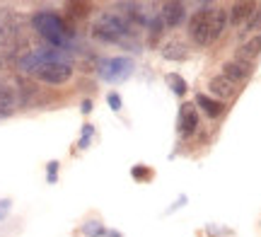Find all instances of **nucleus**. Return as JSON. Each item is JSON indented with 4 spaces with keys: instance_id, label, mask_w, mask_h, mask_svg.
<instances>
[{
    "instance_id": "obj_1",
    "label": "nucleus",
    "mask_w": 261,
    "mask_h": 237,
    "mask_svg": "<svg viewBox=\"0 0 261 237\" xmlns=\"http://www.w3.org/2000/svg\"><path fill=\"white\" fill-rule=\"evenodd\" d=\"M225 27H227V10L205 3L189 19V37L194 39L196 46H211L220 39Z\"/></svg>"
},
{
    "instance_id": "obj_2",
    "label": "nucleus",
    "mask_w": 261,
    "mask_h": 237,
    "mask_svg": "<svg viewBox=\"0 0 261 237\" xmlns=\"http://www.w3.org/2000/svg\"><path fill=\"white\" fill-rule=\"evenodd\" d=\"M32 27L37 29L39 34L46 39L54 48H63V51L68 48L70 37H73V32H68V27H65L63 17L56 15V12H51V10L37 12V15L32 17Z\"/></svg>"
},
{
    "instance_id": "obj_3",
    "label": "nucleus",
    "mask_w": 261,
    "mask_h": 237,
    "mask_svg": "<svg viewBox=\"0 0 261 237\" xmlns=\"http://www.w3.org/2000/svg\"><path fill=\"white\" fill-rule=\"evenodd\" d=\"M133 58L128 56H114V58H104L102 63H99V77H102L104 83H123V80H128L133 75Z\"/></svg>"
},
{
    "instance_id": "obj_4",
    "label": "nucleus",
    "mask_w": 261,
    "mask_h": 237,
    "mask_svg": "<svg viewBox=\"0 0 261 237\" xmlns=\"http://www.w3.org/2000/svg\"><path fill=\"white\" fill-rule=\"evenodd\" d=\"M58 61H65V51L63 48H34V51H29L24 56L19 58V68L24 70V73H34L39 66H44V63H58Z\"/></svg>"
},
{
    "instance_id": "obj_5",
    "label": "nucleus",
    "mask_w": 261,
    "mask_h": 237,
    "mask_svg": "<svg viewBox=\"0 0 261 237\" xmlns=\"http://www.w3.org/2000/svg\"><path fill=\"white\" fill-rule=\"evenodd\" d=\"M126 34H128V24L119 15H104L94 24V37L102 39V41H121Z\"/></svg>"
},
{
    "instance_id": "obj_6",
    "label": "nucleus",
    "mask_w": 261,
    "mask_h": 237,
    "mask_svg": "<svg viewBox=\"0 0 261 237\" xmlns=\"http://www.w3.org/2000/svg\"><path fill=\"white\" fill-rule=\"evenodd\" d=\"M32 75L39 77V80L46 83V85H63V83H68V80L73 77V66H70V63H63V61H58V63H44V66H39Z\"/></svg>"
},
{
    "instance_id": "obj_7",
    "label": "nucleus",
    "mask_w": 261,
    "mask_h": 237,
    "mask_svg": "<svg viewBox=\"0 0 261 237\" xmlns=\"http://www.w3.org/2000/svg\"><path fill=\"white\" fill-rule=\"evenodd\" d=\"M230 83L234 85H240V83H247L249 77H252V63H247V61H227L223 66V73Z\"/></svg>"
},
{
    "instance_id": "obj_8",
    "label": "nucleus",
    "mask_w": 261,
    "mask_h": 237,
    "mask_svg": "<svg viewBox=\"0 0 261 237\" xmlns=\"http://www.w3.org/2000/svg\"><path fill=\"white\" fill-rule=\"evenodd\" d=\"M254 12H256V3H249V0L234 3L232 10H227V22L234 27H242L244 22H249L254 17Z\"/></svg>"
},
{
    "instance_id": "obj_9",
    "label": "nucleus",
    "mask_w": 261,
    "mask_h": 237,
    "mask_svg": "<svg viewBox=\"0 0 261 237\" xmlns=\"http://www.w3.org/2000/svg\"><path fill=\"white\" fill-rule=\"evenodd\" d=\"M177 128L181 136H191L198 128V112L194 104H181L179 107V123Z\"/></svg>"
},
{
    "instance_id": "obj_10",
    "label": "nucleus",
    "mask_w": 261,
    "mask_h": 237,
    "mask_svg": "<svg viewBox=\"0 0 261 237\" xmlns=\"http://www.w3.org/2000/svg\"><path fill=\"white\" fill-rule=\"evenodd\" d=\"M208 90L218 97V102H223V99H232L237 95V85L230 83L225 75H215L211 77V83H208Z\"/></svg>"
},
{
    "instance_id": "obj_11",
    "label": "nucleus",
    "mask_w": 261,
    "mask_h": 237,
    "mask_svg": "<svg viewBox=\"0 0 261 237\" xmlns=\"http://www.w3.org/2000/svg\"><path fill=\"white\" fill-rule=\"evenodd\" d=\"M184 17H187V8H184V3H165V5H162L160 19H162L167 27H177V24H181Z\"/></svg>"
},
{
    "instance_id": "obj_12",
    "label": "nucleus",
    "mask_w": 261,
    "mask_h": 237,
    "mask_svg": "<svg viewBox=\"0 0 261 237\" xmlns=\"http://www.w3.org/2000/svg\"><path fill=\"white\" fill-rule=\"evenodd\" d=\"M261 54V34H256V37L247 39L242 46L237 48V61H254V58Z\"/></svg>"
},
{
    "instance_id": "obj_13",
    "label": "nucleus",
    "mask_w": 261,
    "mask_h": 237,
    "mask_svg": "<svg viewBox=\"0 0 261 237\" xmlns=\"http://www.w3.org/2000/svg\"><path fill=\"white\" fill-rule=\"evenodd\" d=\"M196 104H198V109H203L205 116H211V119H218V116L225 112L223 102L213 99L211 95H196Z\"/></svg>"
},
{
    "instance_id": "obj_14",
    "label": "nucleus",
    "mask_w": 261,
    "mask_h": 237,
    "mask_svg": "<svg viewBox=\"0 0 261 237\" xmlns=\"http://www.w3.org/2000/svg\"><path fill=\"white\" fill-rule=\"evenodd\" d=\"M165 80H167V85L172 87V92H174L177 97H184L189 92V83L179 75V73H167V77H165Z\"/></svg>"
},
{
    "instance_id": "obj_15",
    "label": "nucleus",
    "mask_w": 261,
    "mask_h": 237,
    "mask_svg": "<svg viewBox=\"0 0 261 237\" xmlns=\"http://www.w3.org/2000/svg\"><path fill=\"white\" fill-rule=\"evenodd\" d=\"M162 56L167 58V61H184L189 54L181 44H174V41H172V44H167V46L162 48Z\"/></svg>"
},
{
    "instance_id": "obj_16",
    "label": "nucleus",
    "mask_w": 261,
    "mask_h": 237,
    "mask_svg": "<svg viewBox=\"0 0 261 237\" xmlns=\"http://www.w3.org/2000/svg\"><path fill=\"white\" fill-rule=\"evenodd\" d=\"M83 235L85 237H102V235H107V230H104V225L99 220H87L83 225Z\"/></svg>"
},
{
    "instance_id": "obj_17",
    "label": "nucleus",
    "mask_w": 261,
    "mask_h": 237,
    "mask_svg": "<svg viewBox=\"0 0 261 237\" xmlns=\"http://www.w3.org/2000/svg\"><path fill=\"white\" fill-rule=\"evenodd\" d=\"M10 112H12V97H10V92H8V87L0 92V119L3 116H8Z\"/></svg>"
},
{
    "instance_id": "obj_18",
    "label": "nucleus",
    "mask_w": 261,
    "mask_h": 237,
    "mask_svg": "<svg viewBox=\"0 0 261 237\" xmlns=\"http://www.w3.org/2000/svg\"><path fill=\"white\" fill-rule=\"evenodd\" d=\"M92 133H94V126H92V123H85L83 133H80V141H77V148H80V150H85V148L90 145V141H92Z\"/></svg>"
},
{
    "instance_id": "obj_19",
    "label": "nucleus",
    "mask_w": 261,
    "mask_h": 237,
    "mask_svg": "<svg viewBox=\"0 0 261 237\" xmlns=\"http://www.w3.org/2000/svg\"><path fill=\"white\" fill-rule=\"evenodd\" d=\"M130 174H133V179H138V181H145L152 177V172H150L145 165H136V167L130 170Z\"/></svg>"
},
{
    "instance_id": "obj_20",
    "label": "nucleus",
    "mask_w": 261,
    "mask_h": 237,
    "mask_svg": "<svg viewBox=\"0 0 261 237\" xmlns=\"http://www.w3.org/2000/svg\"><path fill=\"white\" fill-rule=\"evenodd\" d=\"M107 104H109V109H112V112H121V109H123L121 95H119V92H109V95H107Z\"/></svg>"
},
{
    "instance_id": "obj_21",
    "label": "nucleus",
    "mask_w": 261,
    "mask_h": 237,
    "mask_svg": "<svg viewBox=\"0 0 261 237\" xmlns=\"http://www.w3.org/2000/svg\"><path fill=\"white\" fill-rule=\"evenodd\" d=\"M58 167H61V165H58V160H51L46 165V179L51 181V184H56V179H58Z\"/></svg>"
},
{
    "instance_id": "obj_22",
    "label": "nucleus",
    "mask_w": 261,
    "mask_h": 237,
    "mask_svg": "<svg viewBox=\"0 0 261 237\" xmlns=\"http://www.w3.org/2000/svg\"><path fill=\"white\" fill-rule=\"evenodd\" d=\"M68 10H73L75 17H85V15L90 12V5H87V3H70Z\"/></svg>"
},
{
    "instance_id": "obj_23",
    "label": "nucleus",
    "mask_w": 261,
    "mask_h": 237,
    "mask_svg": "<svg viewBox=\"0 0 261 237\" xmlns=\"http://www.w3.org/2000/svg\"><path fill=\"white\" fill-rule=\"evenodd\" d=\"M247 29H249V32H254V29H261V5H256V12H254V17L249 19Z\"/></svg>"
},
{
    "instance_id": "obj_24",
    "label": "nucleus",
    "mask_w": 261,
    "mask_h": 237,
    "mask_svg": "<svg viewBox=\"0 0 261 237\" xmlns=\"http://www.w3.org/2000/svg\"><path fill=\"white\" fill-rule=\"evenodd\" d=\"M8 213H10V201L3 199V201H0V220L8 218Z\"/></svg>"
},
{
    "instance_id": "obj_25",
    "label": "nucleus",
    "mask_w": 261,
    "mask_h": 237,
    "mask_svg": "<svg viewBox=\"0 0 261 237\" xmlns=\"http://www.w3.org/2000/svg\"><path fill=\"white\" fill-rule=\"evenodd\" d=\"M184 203H187V196H184V194H181V196H179V199L174 201V206H172V208H169V213H174V210H177V208H181V206H184Z\"/></svg>"
},
{
    "instance_id": "obj_26",
    "label": "nucleus",
    "mask_w": 261,
    "mask_h": 237,
    "mask_svg": "<svg viewBox=\"0 0 261 237\" xmlns=\"http://www.w3.org/2000/svg\"><path fill=\"white\" fill-rule=\"evenodd\" d=\"M80 112H83V114H90V112H92V102H90V99H85L83 107H80Z\"/></svg>"
},
{
    "instance_id": "obj_27",
    "label": "nucleus",
    "mask_w": 261,
    "mask_h": 237,
    "mask_svg": "<svg viewBox=\"0 0 261 237\" xmlns=\"http://www.w3.org/2000/svg\"><path fill=\"white\" fill-rule=\"evenodd\" d=\"M107 235H109V237H121L119 232H114V230H112V232H107Z\"/></svg>"
},
{
    "instance_id": "obj_28",
    "label": "nucleus",
    "mask_w": 261,
    "mask_h": 237,
    "mask_svg": "<svg viewBox=\"0 0 261 237\" xmlns=\"http://www.w3.org/2000/svg\"><path fill=\"white\" fill-rule=\"evenodd\" d=\"M3 90H5V87H3V83H0V92H3Z\"/></svg>"
}]
</instances>
